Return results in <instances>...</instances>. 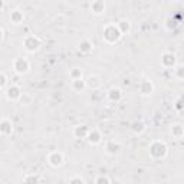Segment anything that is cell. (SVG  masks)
Returning <instances> with one entry per match:
<instances>
[{
	"mask_svg": "<svg viewBox=\"0 0 184 184\" xmlns=\"http://www.w3.org/2000/svg\"><path fill=\"white\" fill-rule=\"evenodd\" d=\"M6 82V78H4V75H0V86H3Z\"/></svg>",
	"mask_w": 184,
	"mask_h": 184,
	"instance_id": "7c38bea8",
	"label": "cell"
},
{
	"mask_svg": "<svg viewBox=\"0 0 184 184\" xmlns=\"http://www.w3.org/2000/svg\"><path fill=\"white\" fill-rule=\"evenodd\" d=\"M0 130H1L3 133H10V131H12V127H10L9 122H3V124L0 125Z\"/></svg>",
	"mask_w": 184,
	"mask_h": 184,
	"instance_id": "8992f818",
	"label": "cell"
},
{
	"mask_svg": "<svg viewBox=\"0 0 184 184\" xmlns=\"http://www.w3.org/2000/svg\"><path fill=\"white\" fill-rule=\"evenodd\" d=\"M0 39H1V30H0Z\"/></svg>",
	"mask_w": 184,
	"mask_h": 184,
	"instance_id": "5bb4252c",
	"label": "cell"
},
{
	"mask_svg": "<svg viewBox=\"0 0 184 184\" xmlns=\"http://www.w3.org/2000/svg\"><path fill=\"white\" fill-rule=\"evenodd\" d=\"M15 68H16L17 72H26L27 68H29V63L25 59H17L16 63H15Z\"/></svg>",
	"mask_w": 184,
	"mask_h": 184,
	"instance_id": "3957f363",
	"label": "cell"
},
{
	"mask_svg": "<svg viewBox=\"0 0 184 184\" xmlns=\"http://www.w3.org/2000/svg\"><path fill=\"white\" fill-rule=\"evenodd\" d=\"M70 184H84V181H82L81 178H73V180H72V183H70Z\"/></svg>",
	"mask_w": 184,
	"mask_h": 184,
	"instance_id": "8fae6325",
	"label": "cell"
},
{
	"mask_svg": "<svg viewBox=\"0 0 184 184\" xmlns=\"http://www.w3.org/2000/svg\"><path fill=\"white\" fill-rule=\"evenodd\" d=\"M7 95H9V98H16V97H19V88H16V86L10 88Z\"/></svg>",
	"mask_w": 184,
	"mask_h": 184,
	"instance_id": "5b68a950",
	"label": "cell"
},
{
	"mask_svg": "<svg viewBox=\"0 0 184 184\" xmlns=\"http://www.w3.org/2000/svg\"><path fill=\"white\" fill-rule=\"evenodd\" d=\"M81 49H82V50H89V49H91V48H89V43H88V42L82 43V45H81Z\"/></svg>",
	"mask_w": 184,
	"mask_h": 184,
	"instance_id": "30bf717a",
	"label": "cell"
},
{
	"mask_svg": "<svg viewBox=\"0 0 184 184\" xmlns=\"http://www.w3.org/2000/svg\"><path fill=\"white\" fill-rule=\"evenodd\" d=\"M37 46H39V40L36 39V37H27L26 39V48L27 50H36L37 49Z\"/></svg>",
	"mask_w": 184,
	"mask_h": 184,
	"instance_id": "7a4b0ae2",
	"label": "cell"
},
{
	"mask_svg": "<svg viewBox=\"0 0 184 184\" xmlns=\"http://www.w3.org/2000/svg\"><path fill=\"white\" fill-rule=\"evenodd\" d=\"M49 161H50L52 166H61V164H62V154L53 152V154L49 157Z\"/></svg>",
	"mask_w": 184,
	"mask_h": 184,
	"instance_id": "277c9868",
	"label": "cell"
},
{
	"mask_svg": "<svg viewBox=\"0 0 184 184\" xmlns=\"http://www.w3.org/2000/svg\"><path fill=\"white\" fill-rule=\"evenodd\" d=\"M97 184H108V178L106 177H99L97 180Z\"/></svg>",
	"mask_w": 184,
	"mask_h": 184,
	"instance_id": "ba28073f",
	"label": "cell"
},
{
	"mask_svg": "<svg viewBox=\"0 0 184 184\" xmlns=\"http://www.w3.org/2000/svg\"><path fill=\"white\" fill-rule=\"evenodd\" d=\"M118 36H119V32H118L115 27H112V26L108 27V29L105 30V37H106L108 40H111V42L115 40V39H118Z\"/></svg>",
	"mask_w": 184,
	"mask_h": 184,
	"instance_id": "6da1fadb",
	"label": "cell"
},
{
	"mask_svg": "<svg viewBox=\"0 0 184 184\" xmlns=\"http://www.w3.org/2000/svg\"><path fill=\"white\" fill-rule=\"evenodd\" d=\"M13 19H15L16 22H19V20H20V15H19V13H15V16H13Z\"/></svg>",
	"mask_w": 184,
	"mask_h": 184,
	"instance_id": "4fadbf2b",
	"label": "cell"
},
{
	"mask_svg": "<svg viewBox=\"0 0 184 184\" xmlns=\"http://www.w3.org/2000/svg\"><path fill=\"white\" fill-rule=\"evenodd\" d=\"M89 141H91V142H98V141H99V135L97 134V133H95V134L92 135H89Z\"/></svg>",
	"mask_w": 184,
	"mask_h": 184,
	"instance_id": "52a82bcc",
	"label": "cell"
},
{
	"mask_svg": "<svg viewBox=\"0 0 184 184\" xmlns=\"http://www.w3.org/2000/svg\"><path fill=\"white\" fill-rule=\"evenodd\" d=\"M86 131H88V130H86V128H85V127H82V128H78V130H76V135H85L86 134Z\"/></svg>",
	"mask_w": 184,
	"mask_h": 184,
	"instance_id": "9c48e42d",
	"label": "cell"
}]
</instances>
